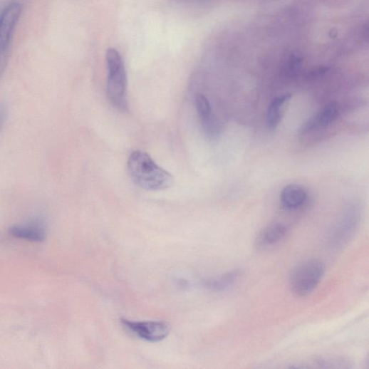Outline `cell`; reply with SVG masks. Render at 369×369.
<instances>
[{"label": "cell", "mask_w": 369, "mask_h": 369, "mask_svg": "<svg viewBox=\"0 0 369 369\" xmlns=\"http://www.w3.org/2000/svg\"><path fill=\"white\" fill-rule=\"evenodd\" d=\"M128 166L132 180L142 189L159 192L172 187V175L158 165L143 151L132 152L129 157Z\"/></svg>", "instance_id": "obj_1"}, {"label": "cell", "mask_w": 369, "mask_h": 369, "mask_svg": "<svg viewBox=\"0 0 369 369\" xmlns=\"http://www.w3.org/2000/svg\"><path fill=\"white\" fill-rule=\"evenodd\" d=\"M108 79L106 92L110 104L118 110L129 111L128 80L124 60L120 53L113 48L107 50L105 54Z\"/></svg>", "instance_id": "obj_2"}, {"label": "cell", "mask_w": 369, "mask_h": 369, "mask_svg": "<svg viewBox=\"0 0 369 369\" xmlns=\"http://www.w3.org/2000/svg\"><path fill=\"white\" fill-rule=\"evenodd\" d=\"M324 271V265L318 260H309L300 264L290 276L291 290L298 296L310 294L318 286Z\"/></svg>", "instance_id": "obj_3"}, {"label": "cell", "mask_w": 369, "mask_h": 369, "mask_svg": "<svg viewBox=\"0 0 369 369\" xmlns=\"http://www.w3.org/2000/svg\"><path fill=\"white\" fill-rule=\"evenodd\" d=\"M120 322L137 337L152 343L165 339L170 331V325L165 321H133L124 318Z\"/></svg>", "instance_id": "obj_4"}, {"label": "cell", "mask_w": 369, "mask_h": 369, "mask_svg": "<svg viewBox=\"0 0 369 369\" xmlns=\"http://www.w3.org/2000/svg\"><path fill=\"white\" fill-rule=\"evenodd\" d=\"M22 14V6L14 3L0 14V53L9 46L13 33Z\"/></svg>", "instance_id": "obj_5"}, {"label": "cell", "mask_w": 369, "mask_h": 369, "mask_svg": "<svg viewBox=\"0 0 369 369\" xmlns=\"http://www.w3.org/2000/svg\"><path fill=\"white\" fill-rule=\"evenodd\" d=\"M339 113L340 106L337 103H328L318 113L306 120L298 132L303 135L317 129L327 128L338 118Z\"/></svg>", "instance_id": "obj_6"}, {"label": "cell", "mask_w": 369, "mask_h": 369, "mask_svg": "<svg viewBox=\"0 0 369 369\" xmlns=\"http://www.w3.org/2000/svg\"><path fill=\"white\" fill-rule=\"evenodd\" d=\"M288 233V227L281 223H273L266 227L258 234L256 247L267 249L281 241Z\"/></svg>", "instance_id": "obj_7"}, {"label": "cell", "mask_w": 369, "mask_h": 369, "mask_svg": "<svg viewBox=\"0 0 369 369\" xmlns=\"http://www.w3.org/2000/svg\"><path fill=\"white\" fill-rule=\"evenodd\" d=\"M196 106L205 134L212 138L216 137L219 129L209 99L204 95L199 94L196 98Z\"/></svg>", "instance_id": "obj_8"}, {"label": "cell", "mask_w": 369, "mask_h": 369, "mask_svg": "<svg viewBox=\"0 0 369 369\" xmlns=\"http://www.w3.org/2000/svg\"><path fill=\"white\" fill-rule=\"evenodd\" d=\"M307 197V192L302 187L291 184L281 191L280 200L285 209L293 210L303 206Z\"/></svg>", "instance_id": "obj_9"}, {"label": "cell", "mask_w": 369, "mask_h": 369, "mask_svg": "<svg viewBox=\"0 0 369 369\" xmlns=\"http://www.w3.org/2000/svg\"><path fill=\"white\" fill-rule=\"evenodd\" d=\"M359 219V212L356 207H350L345 212L334 234L335 240L342 243L352 234Z\"/></svg>", "instance_id": "obj_10"}, {"label": "cell", "mask_w": 369, "mask_h": 369, "mask_svg": "<svg viewBox=\"0 0 369 369\" xmlns=\"http://www.w3.org/2000/svg\"><path fill=\"white\" fill-rule=\"evenodd\" d=\"M291 95H282L275 98L269 105L267 111V125L270 130H274L283 118L284 106L290 100Z\"/></svg>", "instance_id": "obj_11"}, {"label": "cell", "mask_w": 369, "mask_h": 369, "mask_svg": "<svg viewBox=\"0 0 369 369\" xmlns=\"http://www.w3.org/2000/svg\"><path fill=\"white\" fill-rule=\"evenodd\" d=\"M241 275L240 270H234L205 282L207 288L217 291L227 290L234 286Z\"/></svg>", "instance_id": "obj_12"}, {"label": "cell", "mask_w": 369, "mask_h": 369, "mask_svg": "<svg viewBox=\"0 0 369 369\" xmlns=\"http://www.w3.org/2000/svg\"><path fill=\"white\" fill-rule=\"evenodd\" d=\"M11 235L33 241H42L46 237L43 228L38 225L16 226L9 229Z\"/></svg>", "instance_id": "obj_13"}, {"label": "cell", "mask_w": 369, "mask_h": 369, "mask_svg": "<svg viewBox=\"0 0 369 369\" xmlns=\"http://www.w3.org/2000/svg\"><path fill=\"white\" fill-rule=\"evenodd\" d=\"M313 363L321 368H347L345 363L348 360L341 357H318L316 358Z\"/></svg>", "instance_id": "obj_14"}, {"label": "cell", "mask_w": 369, "mask_h": 369, "mask_svg": "<svg viewBox=\"0 0 369 369\" xmlns=\"http://www.w3.org/2000/svg\"><path fill=\"white\" fill-rule=\"evenodd\" d=\"M7 115V108L4 104H0V130L4 127Z\"/></svg>", "instance_id": "obj_15"}]
</instances>
